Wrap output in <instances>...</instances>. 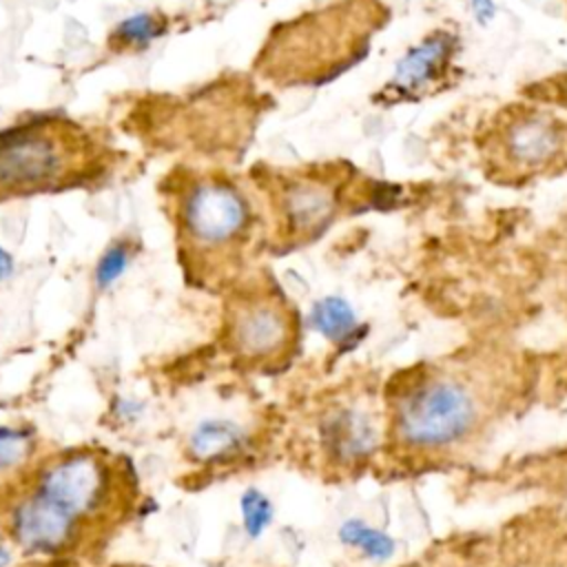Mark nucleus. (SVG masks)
Here are the masks:
<instances>
[{
	"label": "nucleus",
	"mask_w": 567,
	"mask_h": 567,
	"mask_svg": "<svg viewBox=\"0 0 567 567\" xmlns=\"http://www.w3.org/2000/svg\"><path fill=\"white\" fill-rule=\"evenodd\" d=\"M512 379L509 363L481 354L403 368L381 392L383 452L412 470L456 461L503 414Z\"/></svg>",
	"instance_id": "f257e3e1"
},
{
	"label": "nucleus",
	"mask_w": 567,
	"mask_h": 567,
	"mask_svg": "<svg viewBox=\"0 0 567 567\" xmlns=\"http://www.w3.org/2000/svg\"><path fill=\"white\" fill-rule=\"evenodd\" d=\"M385 11L374 0H346L308 13L272 33L266 73L281 84H315L354 64L383 24Z\"/></svg>",
	"instance_id": "f03ea898"
},
{
	"label": "nucleus",
	"mask_w": 567,
	"mask_h": 567,
	"mask_svg": "<svg viewBox=\"0 0 567 567\" xmlns=\"http://www.w3.org/2000/svg\"><path fill=\"white\" fill-rule=\"evenodd\" d=\"M485 175L523 184L567 168V122L540 106H505L478 140Z\"/></svg>",
	"instance_id": "7ed1b4c3"
},
{
	"label": "nucleus",
	"mask_w": 567,
	"mask_h": 567,
	"mask_svg": "<svg viewBox=\"0 0 567 567\" xmlns=\"http://www.w3.org/2000/svg\"><path fill=\"white\" fill-rule=\"evenodd\" d=\"M310 445L323 472L354 474L383 452V408L348 392L328 399L310 425Z\"/></svg>",
	"instance_id": "20e7f679"
},
{
	"label": "nucleus",
	"mask_w": 567,
	"mask_h": 567,
	"mask_svg": "<svg viewBox=\"0 0 567 567\" xmlns=\"http://www.w3.org/2000/svg\"><path fill=\"white\" fill-rule=\"evenodd\" d=\"M230 348L257 368H286L299 343V317L288 297L264 284L239 295L228 323Z\"/></svg>",
	"instance_id": "39448f33"
},
{
	"label": "nucleus",
	"mask_w": 567,
	"mask_h": 567,
	"mask_svg": "<svg viewBox=\"0 0 567 567\" xmlns=\"http://www.w3.org/2000/svg\"><path fill=\"white\" fill-rule=\"evenodd\" d=\"M184 226L204 248H241L252 228V213L235 186L206 182L186 197Z\"/></svg>",
	"instance_id": "423d86ee"
},
{
	"label": "nucleus",
	"mask_w": 567,
	"mask_h": 567,
	"mask_svg": "<svg viewBox=\"0 0 567 567\" xmlns=\"http://www.w3.org/2000/svg\"><path fill=\"white\" fill-rule=\"evenodd\" d=\"M337 186L323 177H284L277 193V221L288 248L315 241L334 221Z\"/></svg>",
	"instance_id": "0eeeda50"
},
{
	"label": "nucleus",
	"mask_w": 567,
	"mask_h": 567,
	"mask_svg": "<svg viewBox=\"0 0 567 567\" xmlns=\"http://www.w3.org/2000/svg\"><path fill=\"white\" fill-rule=\"evenodd\" d=\"M64 166L62 144L42 126L0 135V190H22L55 179Z\"/></svg>",
	"instance_id": "6e6552de"
},
{
	"label": "nucleus",
	"mask_w": 567,
	"mask_h": 567,
	"mask_svg": "<svg viewBox=\"0 0 567 567\" xmlns=\"http://www.w3.org/2000/svg\"><path fill=\"white\" fill-rule=\"evenodd\" d=\"M452 53L454 38L447 33H432L399 62L392 82L385 86V95H392V100H412L421 91L434 89L447 73Z\"/></svg>",
	"instance_id": "1a4fd4ad"
},
{
	"label": "nucleus",
	"mask_w": 567,
	"mask_h": 567,
	"mask_svg": "<svg viewBox=\"0 0 567 567\" xmlns=\"http://www.w3.org/2000/svg\"><path fill=\"white\" fill-rule=\"evenodd\" d=\"M100 485L102 476L95 461L89 456H75L49 470L40 494L75 518L95 503Z\"/></svg>",
	"instance_id": "9d476101"
},
{
	"label": "nucleus",
	"mask_w": 567,
	"mask_h": 567,
	"mask_svg": "<svg viewBox=\"0 0 567 567\" xmlns=\"http://www.w3.org/2000/svg\"><path fill=\"white\" fill-rule=\"evenodd\" d=\"M71 520V514H66L47 496L38 494L18 507L16 532L27 547L53 549L69 536Z\"/></svg>",
	"instance_id": "9b49d317"
},
{
	"label": "nucleus",
	"mask_w": 567,
	"mask_h": 567,
	"mask_svg": "<svg viewBox=\"0 0 567 567\" xmlns=\"http://www.w3.org/2000/svg\"><path fill=\"white\" fill-rule=\"evenodd\" d=\"M241 436L244 434L235 423L224 419H213L195 427L190 436V447L199 458H213L235 450L241 443Z\"/></svg>",
	"instance_id": "f8f14e48"
},
{
	"label": "nucleus",
	"mask_w": 567,
	"mask_h": 567,
	"mask_svg": "<svg viewBox=\"0 0 567 567\" xmlns=\"http://www.w3.org/2000/svg\"><path fill=\"white\" fill-rule=\"evenodd\" d=\"M157 33H159V22L146 13H137V16L126 18L124 22H120V27L115 29L113 35L126 44H146Z\"/></svg>",
	"instance_id": "ddd939ff"
},
{
	"label": "nucleus",
	"mask_w": 567,
	"mask_h": 567,
	"mask_svg": "<svg viewBox=\"0 0 567 567\" xmlns=\"http://www.w3.org/2000/svg\"><path fill=\"white\" fill-rule=\"evenodd\" d=\"M126 261H128L126 248H124V246H111V248L102 255V259H100V264H97V268H95V281H97V286H100V288L111 286V284L124 272Z\"/></svg>",
	"instance_id": "4468645a"
},
{
	"label": "nucleus",
	"mask_w": 567,
	"mask_h": 567,
	"mask_svg": "<svg viewBox=\"0 0 567 567\" xmlns=\"http://www.w3.org/2000/svg\"><path fill=\"white\" fill-rule=\"evenodd\" d=\"M29 452V436L16 430H0V470L18 465Z\"/></svg>",
	"instance_id": "2eb2a0df"
},
{
	"label": "nucleus",
	"mask_w": 567,
	"mask_h": 567,
	"mask_svg": "<svg viewBox=\"0 0 567 567\" xmlns=\"http://www.w3.org/2000/svg\"><path fill=\"white\" fill-rule=\"evenodd\" d=\"M266 505L268 503H264L259 494H255V492L246 494V498H244V518H246V527L250 532H257L264 525L266 509H268Z\"/></svg>",
	"instance_id": "dca6fc26"
},
{
	"label": "nucleus",
	"mask_w": 567,
	"mask_h": 567,
	"mask_svg": "<svg viewBox=\"0 0 567 567\" xmlns=\"http://www.w3.org/2000/svg\"><path fill=\"white\" fill-rule=\"evenodd\" d=\"M11 270H13V259H11V255L0 248V281L7 279V277L11 275Z\"/></svg>",
	"instance_id": "f3484780"
},
{
	"label": "nucleus",
	"mask_w": 567,
	"mask_h": 567,
	"mask_svg": "<svg viewBox=\"0 0 567 567\" xmlns=\"http://www.w3.org/2000/svg\"><path fill=\"white\" fill-rule=\"evenodd\" d=\"M554 91H556V97H554V100H558L560 104H567V75H563V78L558 80V86H556Z\"/></svg>",
	"instance_id": "a211bd4d"
},
{
	"label": "nucleus",
	"mask_w": 567,
	"mask_h": 567,
	"mask_svg": "<svg viewBox=\"0 0 567 567\" xmlns=\"http://www.w3.org/2000/svg\"><path fill=\"white\" fill-rule=\"evenodd\" d=\"M9 563V554L4 547H0V567H4Z\"/></svg>",
	"instance_id": "6ab92c4d"
},
{
	"label": "nucleus",
	"mask_w": 567,
	"mask_h": 567,
	"mask_svg": "<svg viewBox=\"0 0 567 567\" xmlns=\"http://www.w3.org/2000/svg\"><path fill=\"white\" fill-rule=\"evenodd\" d=\"M565 297H567V275H565Z\"/></svg>",
	"instance_id": "aec40b11"
},
{
	"label": "nucleus",
	"mask_w": 567,
	"mask_h": 567,
	"mask_svg": "<svg viewBox=\"0 0 567 567\" xmlns=\"http://www.w3.org/2000/svg\"><path fill=\"white\" fill-rule=\"evenodd\" d=\"M565 485H567V465H565Z\"/></svg>",
	"instance_id": "412c9836"
}]
</instances>
